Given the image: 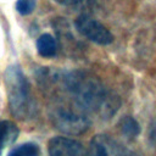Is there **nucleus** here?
<instances>
[{"label":"nucleus","instance_id":"7","mask_svg":"<svg viewBox=\"0 0 156 156\" xmlns=\"http://www.w3.org/2000/svg\"><path fill=\"white\" fill-rule=\"evenodd\" d=\"M18 135V128L10 121H0V156L6 145H11Z\"/></svg>","mask_w":156,"mask_h":156},{"label":"nucleus","instance_id":"8","mask_svg":"<svg viewBox=\"0 0 156 156\" xmlns=\"http://www.w3.org/2000/svg\"><path fill=\"white\" fill-rule=\"evenodd\" d=\"M37 50H38V54L43 57L55 56L57 51V44L55 38L49 33L41 34L37 39Z\"/></svg>","mask_w":156,"mask_h":156},{"label":"nucleus","instance_id":"12","mask_svg":"<svg viewBox=\"0 0 156 156\" xmlns=\"http://www.w3.org/2000/svg\"><path fill=\"white\" fill-rule=\"evenodd\" d=\"M57 4L62 5V6H66V7H71V9H84L89 0H55Z\"/></svg>","mask_w":156,"mask_h":156},{"label":"nucleus","instance_id":"9","mask_svg":"<svg viewBox=\"0 0 156 156\" xmlns=\"http://www.w3.org/2000/svg\"><path fill=\"white\" fill-rule=\"evenodd\" d=\"M119 128L122 134L128 139H134L140 134V124L132 116H126L119 122Z\"/></svg>","mask_w":156,"mask_h":156},{"label":"nucleus","instance_id":"2","mask_svg":"<svg viewBox=\"0 0 156 156\" xmlns=\"http://www.w3.org/2000/svg\"><path fill=\"white\" fill-rule=\"evenodd\" d=\"M4 77L11 115L20 119L29 118L33 115L35 106L30 94L29 83L22 69L17 65L10 66Z\"/></svg>","mask_w":156,"mask_h":156},{"label":"nucleus","instance_id":"6","mask_svg":"<svg viewBox=\"0 0 156 156\" xmlns=\"http://www.w3.org/2000/svg\"><path fill=\"white\" fill-rule=\"evenodd\" d=\"M89 156H118V147L108 135L98 134L90 140Z\"/></svg>","mask_w":156,"mask_h":156},{"label":"nucleus","instance_id":"5","mask_svg":"<svg viewBox=\"0 0 156 156\" xmlns=\"http://www.w3.org/2000/svg\"><path fill=\"white\" fill-rule=\"evenodd\" d=\"M49 156H83V145L67 136H54L48 141Z\"/></svg>","mask_w":156,"mask_h":156},{"label":"nucleus","instance_id":"1","mask_svg":"<svg viewBox=\"0 0 156 156\" xmlns=\"http://www.w3.org/2000/svg\"><path fill=\"white\" fill-rule=\"evenodd\" d=\"M65 85L72 94L79 110L98 112L102 116H111L118 110L117 98L111 95L100 83L80 76H69L65 78Z\"/></svg>","mask_w":156,"mask_h":156},{"label":"nucleus","instance_id":"4","mask_svg":"<svg viewBox=\"0 0 156 156\" xmlns=\"http://www.w3.org/2000/svg\"><path fill=\"white\" fill-rule=\"evenodd\" d=\"M76 29L87 39L99 45H108L113 41L111 32L99 21L91 18L88 15H80L74 22Z\"/></svg>","mask_w":156,"mask_h":156},{"label":"nucleus","instance_id":"11","mask_svg":"<svg viewBox=\"0 0 156 156\" xmlns=\"http://www.w3.org/2000/svg\"><path fill=\"white\" fill-rule=\"evenodd\" d=\"M34 7H35L34 0H17L16 2V10L22 16H27L32 13Z\"/></svg>","mask_w":156,"mask_h":156},{"label":"nucleus","instance_id":"3","mask_svg":"<svg viewBox=\"0 0 156 156\" xmlns=\"http://www.w3.org/2000/svg\"><path fill=\"white\" fill-rule=\"evenodd\" d=\"M52 119L57 129L62 130L63 133L73 134V135L84 133L90 124L85 115L66 107L57 108L52 116Z\"/></svg>","mask_w":156,"mask_h":156},{"label":"nucleus","instance_id":"13","mask_svg":"<svg viewBox=\"0 0 156 156\" xmlns=\"http://www.w3.org/2000/svg\"><path fill=\"white\" fill-rule=\"evenodd\" d=\"M83 156H84V155H83Z\"/></svg>","mask_w":156,"mask_h":156},{"label":"nucleus","instance_id":"10","mask_svg":"<svg viewBox=\"0 0 156 156\" xmlns=\"http://www.w3.org/2000/svg\"><path fill=\"white\" fill-rule=\"evenodd\" d=\"M40 150L39 146L34 143H24L15 149H12L9 154V156H39Z\"/></svg>","mask_w":156,"mask_h":156}]
</instances>
